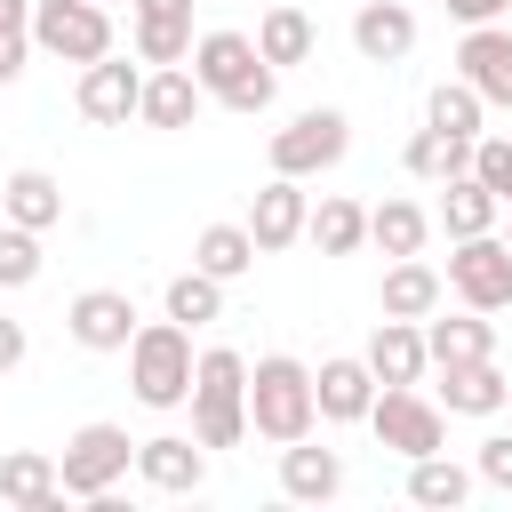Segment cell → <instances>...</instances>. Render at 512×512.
<instances>
[{"label":"cell","instance_id":"30","mask_svg":"<svg viewBox=\"0 0 512 512\" xmlns=\"http://www.w3.org/2000/svg\"><path fill=\"white\" fill-rule=\"evenodd\" d=\"M368 240H376L384 256H424L432 216H424L416 200H376V208H368Z\"/></svg>","mask_w":512,"mask_h":512},{"label":"cell","instance_id":"24","mask_svg":"<svg viewBox=\"0 0 512 512\" xmlns=\"http://www.w3.org/2000/svg\"><path fill=\"white\" fill-rule=\"evenodd\" d=\"M336 488H344V456H336V448H312V440H288V448H280V496L328 504Z\"/></svg>","mask_w":512,"mask_h":512},{"label":"cell","instance_id":"11","mask_svg":"<svg viewBox=\"0 0 512 512\" xmlns=\"http://www.w3.org/2000/svg\"><path fill=\"white\" fill-rule=\"evenodd\" d=\"M136 472L160 496H200L208 488V448L192 432H152V440H136Z\"/></svg>","mask_w":512,"mask_h":512},{"label":"cell","instance_id":"25","mask_svg":"<svg viewBox=\"0 0 512 512\" xmlns=\"http://www.w3.org/2000/svg\"><path fill=\"white\" fill-rule=\"evenodd\" d=\"M496 216H504V200L464 168V176H448L440 184V232L448 240H472V232H496Z\"/></svg>","mask_w":512,"mask_h":512},{"label":"cell","instance_id":"17","mask_svg":"<svg viewBox=\"0 0 512 512\" xmlns=\"http://www.w3.org/2000/svg\"><path fill=\"white\" fill-rule=\"evenodd\" d=\"M136 8V64H192V0H128Z\"/></svg>","mask_w":512,"mask_h":512},{"label":"cell","instance_id":"19","mask_svg":"<svg viewBox=\"0 0 512 512\" xmlns=\"http://www.w3.org/2000/svg\"><path fill=\"white\" fill-rule=\"evenodd\" d=\"M504 400H512V384H504L496 352L488 360H440V408L448 416H496Z\"/></svg>","mask_w":512,"mask_h":512},{"label":"cell","instance_id":"29","mask_svg":"<svg viewBox=\"0 0 512 512\" xmlns=\"http://www.w3.org/2000/svg\"><path fill=\"white\" fill-rule=\"evenodd\" d=\"M400 160H408V176L448 184V176H464V168H472V136H448V128H432V120H424V128L408 136V152H400Z\"/></svg>","mask_w":512,"mask_h":512},{"label":"cell","instance_id":"18","mask_svg":"<svg viewBox=\"0 0 512 512\" xmlns=\"http://www.w3.org/2000/svg\"><path fill=\"white\" fill-rule=\"evenodd\" d=\"M360 360L376 368V384H424V368H432L424 320H376V336H368Z\"/></svg>","mask_w":512,"mask_h":512},{"label":"cell","instance_id":"14","mask_svg":"<svg viewBox=\"0 0 512 512\" xmlns=\"http://www.w3.org/2000/svg\"><path fill=\"white\" fill-rule=\"evenodd\" d=\"M136 104H144V72H136V64H112V56L80 64V120H96V128H128Z\"/></svg>","mask_w":512,"mask_h":512},{"label":"cell","instance_id":"27","mask_svg":"<svg viewBox=\"0 0 512 512\" xmlns=\"http://www.w3.org/2000/svg\"><path fill=\"white\" fill-rule=\"evenodd\" d=\"M304 240H312L320 256H360V248H368V208H360V200H344V192H328V200L312 208Z\"/></svg>","mask_w":512,"mask_h":512},{"label":"cell","instance_id":"13","mask_svg":"<svg viewBox=\"0 0 512 512\" xmlns=\"http://www.w3.org/2000/svg\"><path fill=\"white\" fill-rule=\"evenodd\" d=\"M248 232H256V248L264 256H280V248H296L304 240V224H312V200H304V176H272L256 200H248V216H240Z\"/></svg>","mask_w":512,"mask_h":512},{"label":"cell","instance_id":"7","mask_svg":"<svg viewBox=\"0 0 512 512\" xmlns=\"http://www.w3.org/2000/svg\"><path fill=\"white\" fill-rule=\"evenodd\" d=\"M32 48L56 64H96L112 56V8L104 0H32Z\"/></svg>","mask_w":512,"mask_h":512},{"label":"cell","instance_id":"20","mask_svg":"<svg viewBox=\"0 0 512 512\" xmlns=\"http://www.w3.org/2000/svg\"><path fill=\"white\" fill-rule=\"evenodd\" d=\"M352 48H360L368 64H400V56L416 48V8H408V0H360Z\"/></svg>","mask_w":512,"mask_h":512},{"label":"cell","instance_id":"21","mask_svg":"<svg viewBox=\"0 0 512 512\" xmlns=\"http://www.w3.org/2000/svg\"><path fill=\"white\" fill-rule=\"evenodd\" d=\"M440 296H448V280H440L424 256H392V272H384V288H376V312H384V320H432Z\"/></svg>","mask_w":512,"mask_h":512},{"label":"cell","instance_id":"12","mask_svg":"<svg viewBox=\"0 0 512 512\" xmlns=\"http://www.w3.org/2000/svg\"><path fill=\"white\" fill-rule=\"evenodd\" d=\"M456 80L488 96V112H512V32L504 24H464L456 40Z\"/></svg>","mask_w":512,"mask_h":512},{"label":"cell","instance_id":"23","mask_svg":"<svg viewBox=\"0 0 512 512\" xmlns=\"http://www.w3.org/2000/svg\"><path fill=\"white\" fill-rule=\"evenodd\" d=\"M0 216L24 224V232H56V224H64V184H56L48 168H16V176L0 184Z\"/></svg>","mask_w":512,"mask_h":512},{"label":"cell","instance_id":"10","mask_svg":"<svg viewBox=\"0 0 512 512\" xmlns=\"http://www.w3.org/2000/svg\"><path fill=\"white\" fill-rule=\"evenodd\" d=\"M64 328H72L80 352H128V336H136L144 320H136V296H128V288H80V296L64 304Z\"/></svg>","mask_w":512,"mask_h":512},{"label":"cell","instance_id":"16","mask_svg":"<svg viewBox=\"0 0 512 512\" xmlns=\"http://www.w3.org/2000/svg\"><path fill=\"white\" fill-rule=\"evenodd\" d=\"M200 104H208V88H200L192 64H152V72H144V104H136V120H144V128H192Z\"/></svg>","mask_w":512,"mask_h":512},{"label":"cell","instance_id":"22","mask_svg":"<svg viewBox=\"0 0 512 512\" xmlns=\"http://www.w3.org/2000/svg\"><path fill=\"white\" fill-rule=\"evenodd\" d=\"M0 504H16V512H56V504H64V472H56V456H40V448H8V456H0Z\"/></svg>","mask_w":512,"mask_h":512},{"label":"cell","instance_id":"6","mask_svg":"<svg viewBox=\"0 0 512 512\" xmlns=\"http://www.w3.org/2000/svg\"><path fill=\"white\" fill-rule=\"evenodd\" d=\"M128 464H136V440H128V424H80V432L64 440V456H56V472H64V496H80V504L112 496V488L128 480Z\"/></svg>","mask_w":512,"mask_h":512},{"label":"cell","instance_id":"9","mask_svg":"<svg viewBox=\"0 0 512 512\" xmlns=\"http://www.w3.org/2000/svg\"><path fill=\"white\" fill-rule=\"evenodd\" d=\"M448 288L472 312H512V240L504 232H472L448 248Z\"/></svg>","mask_w":512,"mask_h":512},{"label":"cell","instance_id":"4","mask_svg":"<svg viewBox=\"0 0 512 512\" xmlns=\"http://www.w3.org/2000/svg\"><path fill=\"white\" fill-rule=\"evenodd\" d=\"M192 328L184 320H144L136 336H128V384H136V400L144 408H184L192 400Z\"/></svg>","mask_w":512,"mask_h":512},{"label":"cell","instance_id":"3","mask_svg":"<svg viewBox=\"0 0 512 512\" xmlns=\"http://www.w3.org/2000/svg\"><path fill=\"white\" fill-rule=\"evenodd\" d=\"M192 440L200 448H240L248 440V360L232 344H208L192 368Z\"/></svg>","mask_w":512,"mask_h":512},{"label":"cell","instance_id":"1","mask_svg":"<svg viewBox=\"0 0 512 512\" xmlns=\"http://www.w3.org/2000/svg\"><path fill=\"white\" fill-rule=\"evenodd\" d=\"M192 72L224 112H248V120L272 112V96H280V64H264L256 32H200L192 40Z\"/></svg>","mask_w":512,"mask_h":512},{"label":"cell","instance_id":"34","mask_svg":"<svg viewBox=\"0 0 512 512\" xmlns=\"http://www.w3.org/2000/svg\"><path fill=\"white\" fill-rule=\"evenodd\" d=\"M160 304H168V320L208 328V320H224V280L192 264V272H176V280H168V296H160Z\"/></svg>","mask_w":512,"mask_h":512},{"label":"cell","instance_id":"32","mask_svg":"<svg viewBox=\"0 0 512 512\" xmlns=\"http://www.w3.org/2000/svg\"><path fill=\"white\" fill-rule=\"evenodd\" d=\"M424 344H432V368L440 360H488L496 352V328H488V312H456V320H424Z\"/></svg>","mask_w":512,"mask_h":512},{"label":"cell","instance_id":"31","mask_svg":"<svg viewBox=\"0 0 512 512\" xmlns=\"http://www.w3.org/2000/svg\"><path fill=\"white\" fill-rule=\"evenodd\" d=\"M256 256H264V248H256V232H248V224H200V240H192V264H200V272H216V280H240Z\"/></svg>","mask_w":512,"mask_h":512},{"label":"cell","instance_id":"36","mask_svg":"<svg viewBox=\"0 0 512 512\" xmlns=\"http://www.w3.org/2000/svg\"><path fill=\"white\" fill-rule=\"evenodd\" d=\"M472 176L512 208V136H480V144H472Z\"/></svg>","mask_w":512,"mask_h":512},{"label":"cell","instance_id":"26","mask_svg":"<svg viewBox=\"0 0 512 512\" xmlns=\"http://www.w3.org/2000/svg\"><path fill=\"white\" fill-rule=\"evenodd\" d=\"M472 480H480V472H464L448 448H432V456L408 464V504H424V512H456V504H472Z\"/></svg>","mask_w":512,"mask_h":512},{"label":"cell","instance_id":"33","mask_svg":"<svg viewBox=\"0 0 512 512\" xmlns=\"http://www.w3.org/2000/svg\"><path fill=\"white\" fill-rule=\"evenodd\" d=\"M424 120L448 128V136H472V144H480V136H488V128H480V120H488V96H480L472 80H440V88L424 96Z\"/></svg>","mask_w":512,"mask_h":512},{"label":"cell","instance_id":"15","mask_svg":"<svg viewBox=\"0 0 512 512\" xmlns=\"http://www.w3.org/2000/svg\"><path fill=\"white\" fill-rule=\"evenodd\" d=\"M312 400H320V424H368V408H376V368L352 360V352H336V360L312 368Z\"/></svg>","mask_w":512,"mask_h":512},{"label":"cell","instance_id":"5","mask_svg":"<svg viewBox=\"0 0 512 512\" xmlns=\"http://www.w3.org/2000/svg\"><path fill=\"white\" fill-rule=\"evenodd\" d=\"M368 432H376V448H392V456H432V448H448V408L440 400H424L416 384H376V408H368Z\"/></svg>","mask_w":512,"mask_h":512},{"label":"cell","instance_id":"41","mask_svg":"<svg viewBox=\"0 0 512 512\" xmlns=\"http://www.w3.org/2000/svg\"><path fill=\"white\" fill-rule=\"evenodd\" d=\"M0 32H32V0H0Z\"/></svg>","mask_w":512,"mask_h":512},{"label":"cell","instance_id":"38","mask_svg":"<svg viewBox=\"0 0 512 512\" xmlns=\"http://www.w3.org/2000/svg\"><path fill=\"white\" fill-rule=\"evenodd\" d=\"M24 352H32L24 320H8V312H0V376H8V368H24Z\"/></svg>","mask_w":512,"mask_h":512},{"label":"cell","instance_id":"39","mask_svg":"<svg viewBox=\"0 0 512 512\" xmlns=\"http://www.w3.org/2000/svg\"><path fill=\"white\" fill-rule=\"evenodd\" d=\"M24 48H32V32H0V88L24 72Z\"/></svg>","mask_w":512,"mask_h":512},{"label":"cell","instance_id":"40","mask_svg":"<svg viewBox=\"0 0 512 512\" xmlns=\"http://www.w3.org/2000/svg\"><path fill=\"white\" fill-rule=\"evenodd\" d=\"M504 8H512V0H448V16H456V24H496Z\"/></svg>","mask_w":512,"mask_h":512},{"label":"cell","instance_id":"2","mask_svg":"<svg viewBox=\"0 0 512 512\" xmlns=\"http://www.w3.org/2000/svg\"><path fill=\"white\" fill-rule=\"evenodd\" d=\"M312 424H320L312 368H304L296 352H264V360L248 368V432L272 440V448H288V440H312Z\"/></svg>","mask_w":512,"mask_h":512},{"label":"cell","instance_id":"35","mask_svg":"<svg viewBox=\"0 0 512 512\" xmlns=\"http://www.w3.org/2000/svg\"><path fill=\"white\" fill-rule=\"evenodd\" d=\"M40 264H48V256H40V232H24V224L0 216V288H32Z\"/></svg>","mask_w":512,"mask_h":512},{"label":"cell","instance_id":"42","mask_svg":"<svg viewBox=\"0 0 512 512\" xmlns=\"http://www.w3.org/2000/svg\"><path fill=\"white\" fill-rule=\"evenodd\" d=\"M504 240H512V224H504Z\"/></svg>","mask_w":512,"mask_h":512},{"label":"cell","instance_id":"28","mask_svg":"<svg viewBox=\"0 0 512 512\" xmlns=\"http://www.w3.org/2000/svg\"><path fill=\"white\" fill-rule=\"evenodd\" d=\"M312 40H320V32H312V16H304L296 0L264 8V24H256V48H264V64H280V72H288V64H312Z\"/></svg>","mask_w":512,"mask_h":512},{"label":"cell","instance_id":"43","mask_svg":"<svg viewBox=\"0 0 512 512\" xmlns=\"http://www.w3.org/2000/svg\"><path fill=\"white\" fill-rule=\"evenodd\" d=\"M104 8H112V0H104Z\"/></svg>","mask_w":512,"mask_h":512},{"label":"cell","instance_id":"37","mask_svg":"<svg viewBox=\"0 0 512 512\" xmlns=\"http://www.w3.org/2000/svg\"><path fill=\"white\" fill-rule=\"evenodd\" d=\"M472 472H480L488 488H504V496H512V432H488V440H480V456H472Z\"/></svg>","mask_w":512,"mask_h":512},{"label":"cell","instance_id":"8","mask_svg":"<svg viewBox=\"0 0 512 512\" xmlns=\"http://www.w3.org/2000/svg\"><path fill=\"white\" fill-rule=\"evenodd\" d=\"M352 152V120L336 112V104H312V112H296L288 128H272V176H320V168H336Z\"/></svg>","mask_w":512,"mask_h":512}]
</instances>
